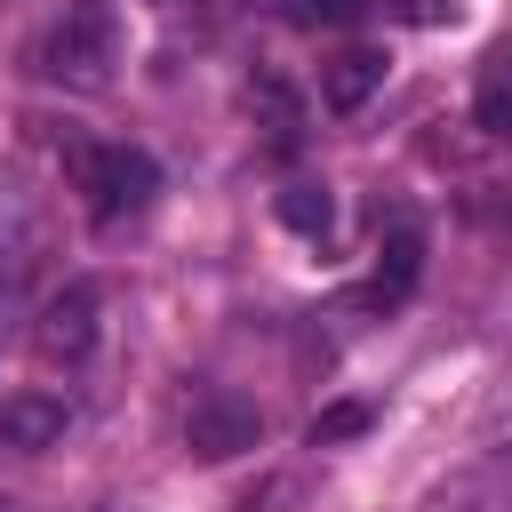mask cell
Returning a JSON list of instances; mask_svg holds the SVG:
<instances>
[{
	"instance_id": "1",
	"label": "cell",
	"mask_w": 512,
	"mask_h": 512,
	"mask_svg": "<svg viewBox=\"0 0 512 512\" xmlns=\"http://www.w3.org/2000/svg\"><path fill=\"white\" fill-rule=\"evenodd\" d=\"M64 176H72V192L88 200V216H96L104 232L128 224V216H144L152 192H160V160H152L144 144H88V136H64Z\"/></svg>"
},
{
	"instance_id": "2",
	"label": "cell",
	"mask_w": 512,
	"mask_h": 512,
	"mask_svg": "<svg viewBox=\"0 0 512 512\" xmlns=\"http://www.w3.org/2000/svg\"><path fill=\"white\" fill-rule=\"evenodd\" d=\"M112 64H120V16L104 0H72L40 40V72L64 88H104Z\"/></svg>"
},
{
	"instance_id": "3",
	"label": "cell",
	"mask_w": 512,
	"mask_h": 512,
	"mask_svg": "<svg viewBox=\"0 0 512 512\" xmlns=\"http://www.w3.org/2000/svg\"><path fill=\"white\" fill-rule=\"evenodd\" d=\"M264 440V416H256V400H240V392H200L192 408H184V448L200 456V464H232V456H248Z\"/></svg>"
},
{
	"instance_id": "4",
	"label": "cell",
	"mask_w": 512,
	"mask_h": 512,
	"mask_svg": "<svg viewBox=\"0 0 512 512\" xmlns=\"http://www.w3.org/2000/svg\"><path fill=\"white\" fill-rule=\"evenodd\" d=\"M96 280H72V288H56L48 296V312H40V328H32V352L48 360V368H80L88 352H96Z\"/></svg>"
},
{
	"instance_id": "5",
	"label": "cell",
	"mask_w": 512,
	"mask_h": 512,
	"mask_svg": "<svg viewBox=\"0 0 512 512\" xmlns=\"http://www.w3.org/2000/svg\"><path fill=\"white\" fill-rule=\"evenodd\" d=\"M424 512H512V448H488V456L456 464L424 496Z\"/></svg>"
},
{
	"instance_id": "6",
	"label": "cell",
	"mask_w": 512,
	"mask_h": 512,
	"mask_svg": "<svg viewBox=\"0 0 512 512\" xmlns=\"http://www.w3.org/2000/svg\"><path fill=\"white\" fill-rule=\"evenodd\" d=\"M416 280H424V232H416V224H392V232H384V248H376V272H368V288H360L352 304L392 312V304H408V296H416Z\"/></svg>"
},
{
	"instance_id": "7",
	"label": "cell",
	"mask_w": 512,
	"mask_h": 512,
	"mask_svg": "<svg viewBox=\"0 0 512 512\" xmlns=\"http://www.w3.org/2000/svg\"><path fill=\"white\" fill-rule=\"evenodd\" d=\"M72 432V408L56 400V392H16V400H0V440L8 448H56Z\"/></svg>"
},
{
	"instance_id": "8",
	"label": "cell",
	"mask_w": 512,
	"mask_h": 512,
	"mask_svg": "<svg viewBox=\"0 0 512 512\" xmlns=\"http://www.w3.org/2000/svg\"><path fill=\"white\" fill-rule=\"evenodd\" d=\"M376 88H384V56L376 48H336L328 72H320V104L328 112H360Z\"/></svg>"
},
{
	"instance_id": "9",
	"label": "cell",
	"mask_w": 512,
	"mask_h": 512,
	"mask_svg": "<svg viewBox=\"0 0 512 512\" xmlns=\"http://www.w3.org/2000/svg\"><path fill=\"white\" fill-rule=\"evenodd\" d=\"M248 112H256V128H264V144H272V152H296V144H304V104H296L272 72H256V80H248Z\"/></svg>"
},
{
	"instance_id": "10",
	"label": "cell",
	"mask_w": 512,
	"mask_h": 512,
	"mask_svg": "<svg viewBox=\"0 0 512 512\" xmlns=\"http://www.w3.org/2000/svg\"><path fill=\"white\" fill-rule=\"evenodd\" d=\"M280 224L288 232H304V240H328V224H336V200H328V184H280Z\"/></svg>"
},
{
	"instance_id": "11",
	"label": "cell",
	"mask_w": 512,
	"mask_h": 512,
	"mask_svg": "<svg viewBox=\"0 0 512 512\" xmlns=\"http://www.w3.org/2000/svg\"><path fill=\"white\" fill-rule=\"evenodd\" d=\"M368 424H376L368 400H336V408H320V416L304 424V440H312V448H336V440H360Z\"/></svg>"
},
{
	"instance_id": "12",
	"label": "cell",
	"mask_w": 512,
	"mask_h": 512,
	"mask_svg": "<svg viewBox=\"0 0 512 512\" xmlns=\"http://www.w3.org/2000/svg\"><path fill=\"white\" fill-rule=\"evenodd\" d=\"M472 120H480L496 144H512V72H488V80H480V96H472Z\"/></svg>"
},
{
	"instance_id": "13",
	"label": "cell",
	"mask_w": 512,
	"mask_h": 512,
	"mask_svg": "<svg viewBox=\"0 0 512 512\" xmlns=\"http://www.w3.org/2000/svg\"><path fill=\"white\" fill-rule=\"evenodd\" d=\"M368 8H376V0H304L296 16H304V24H360Z\"/></svg>"
},
{
	"instance_id": "14",
	"label": "cell",
	"mask_w": 512,
	"mask_h": 512,
	"mask_svg": "<svg viewBox=\"0 0 512 512\" xmlns=\"http://www.w3.org/2000/svg\"><path fill=\"white\" fill-rule=\"evenodd\" d=\"M408 16L416 24H440V16H456V0H408Z\"/></svg>"
},
{
	"instance_id": "15",
	"label": "cell",
	"mask_w": 512,
	"mask_h": 512,
	"mask_svg": "<svg viewBox=\"0 0 512 512\" xmlns=\"http://www.w3.org/2000/svg\"><path fill=\"white\" fill-rule=\"evenodd\" d=\"M272 504H280V480H264L256 496H240V512H272Z\"/></svg>"
},
{
	"instance_id": "16",
	"label": "cell",
	"mask_w": 512,
	"mask_h": 512,
	"mask_svg": "<svg viewBox=\"0 0 512 512\" xmlns=\"http://www.w3.org/2000/svg\"><path fill=\"white\" fill-rule=\"evenodd\" d=\"M0 288H8V264H0Z\"/></svg>"
}]
</instances>
